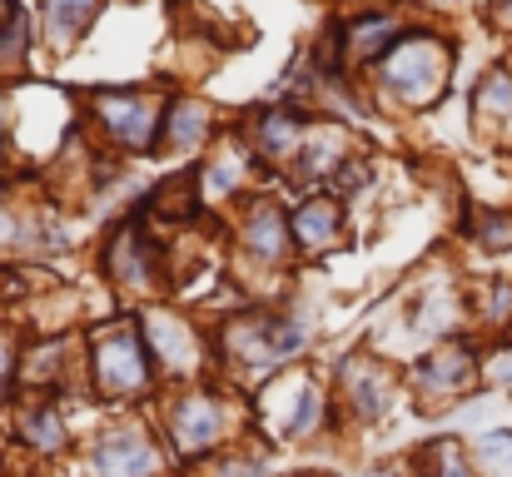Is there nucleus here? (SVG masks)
<instances>
[{"mask_svg":"<svg viewBox=\"0 0 512 477\" xmlns=\"http://www.w3.org/2000/svg\"><path fill=\"white\" fill-rule=\"evenodd\" d=\"M483 463L488 468H512V433H488L483 438Z\"/></svg>","mask_w":512,"mask_h":477,"instance_id":"aec40b11","label":"nucleus"},{"mask_svg":"<svg viewBox=\"0 0 512 477\" xmlns=\"http://www.w3.org/2000/svg\"><path fill=\"white\" fill-rule=\"evenodd\" d=\"M478 373H483V363H478V353H473L468 343H443L438 353H428V358L413 368V378H418L423 393H448V398L463 393V388H473Z\"/></svg>","mask_w":512,"mask_h":477,"instance_id":"39448f33","label":"nucleus"},{"mask_svg":"<svg viewBox=\"0 0 512 477\" xmlns=\"http://www.w3.org/2000/svg\"><path fill=\"white\" fill-rule=\"evenodd\" d=\"M90 473L95 477H155L160 473V453L140 433H110L90 453Z\"/></svg>","mask_w":512,"mask_h":477,"instance_id":"423d86ee","label":"nucleus"},{"mask_svg":"<svg viewBox=\"0 0 512 477\" xmlns=\"http://www.w3.org/2000/svg\"><path fill=\"white\" fill-rule=\"evenodd\" d=\"M503 20H512V0H508V5H503Z\"/></svg>","mask_w":512,"mask_h":477,"instance_id":"5701e85b","label":"nucleus"},{"mask_svg":"<svg viewBox=\"0 0 512 477\" xmlns=\"http://www.w3.org/2000/svg\"><path fill=\"white\" fill-rule=\"evenodd\" d=\"M95 110H100L105 130H110L125 150H145V145L160 140V120H155L150 100L135 95V90H130V95H125V90H100V95H95Z\"/></svg>","mask_w":512,"mask_h":477,"instance_id":"7ed1b4c3","label":"nucleus"},{"mask_svg":"<svg viewBox=\"0 0 512 477\" xmlns=\"http://www.w3.org/2000/svg\"><path fill=\"white\" fill-rule=\"evenodd\" d=\"M204 135H209V110L194 105V100H174L165 110V120H160V145L165 150H189Z\"/></svg>","mask_w":512,"mask_h":477,"instance_id":"1a4fd4ad","label":"nucleus"},{"mask_svg":"<svg viewBox=\"0 0 512 477\" xmlns=\"http://www.w3.org/2000/svg\"><path fill=\"white\" fill-rule=\"evenodd\" d=\"M334 234H339V209H334V204L314 199V204L299 209V219H294V239H304V244H329Z\"/></svg>","mask_w":512,"mask_h":477,"instance_id":"2eb2a0df","label":"nucleus"},{"mask_svg":"<svg viewBox=\"0 0 512 477\" xmlns=\"http://www.w3.org/2000/svg\"><path fill=\"white\" fill-rule=\"evenodd\" d=\"M473 115H478V125H488V130H508L512 125V75L508 70H493V75L478 85Z\"/></svg>","mask_w":512,"mask_h":477,"instance_id":"f8f14e48","label":"nucleus"},{"mask_svg":"<svg viewBox=\"0 0 512 477\" xmlns=\"http://www.w3.org/2000/svg\"><path fill=\"white\" fill-rule=\"evenodd\" d=\"M95 10H100V0H45V20H50L60 45H70L95 20Z\"/></svg>","mask_w":512,"mask_h":477,"instance_id":"ddd939ff","label":"nucleus"},{"mask_svg":"<svg viewBox=\"0 0 512 477\" xmlns=\"http://www.w3.org/2000/svg\"><path fill=\"white\" fill-rule=\"evenodd\" d=\"M170 438L179 453H209L219 438H224V408H219V398H209V393H189V398H179L170 413Z\"/></svg>","mask_w":512,"mask_h":477,"instance_id":"20e7f679","label":"nucleus"},{"mask_svg":"<svg viewBox=\"0 0 512 477\" xmlns=\"http://www.w3.org/2000/svg\"><path fill=\"white\" fill-rule=\"evenodd\" d=\"M105 264H110V274H115L120 284H130V289H155V284H160V249H155L140 229L115 234Z\"/></svg>","mask_w":512,"mask_h":477,"instance_id":"0eeeda50","label":"nucleus"},{"mask_svg":"<svg viewBox=\"0 0 512 477\" xmlns=\"http://www.w3.org/2000/svg\"><path fill=\"white\" fill-rule=\"evenodd\" d=\"M493 378H498V383H508V388H512V353L503 358V363H493Z\"/></svg>","mask_w":512,"mask_h":477,"instance_id":"412c9836","label":"nucleus"},{"mask_svg":"<svg viewBox=\"0 0 512 477\" xmlns=\"http://www.w3.org/2000/svg\"><path fill=\"white\" fill-rule=\"evenodd\" d=\"M483 318L498 323V328H508L512 323V284L508 279H493V284L483 289Z\"/></svg>","mask_w":512,"mask_h":477,"instance_id":"a211bd4d","label":"nucleus"},{"mask_svg":"<svg viewBox=\"0 0 512 477\" xmlns=\"http://www.w3.org/2000/svg\"><path fill=\"white\" fill-rule=\"evenodd\" d=\"M473 239H478L488 254L512 249V209H483V214L473 219Z\"/></svg>","mask_w":512,"mask_h":477,"instance_id":"f3484780","label":"nucleus"},{"mask_svg":"<svg viewBox=\"0 0 512 477\" xmlns=\"http://www.w3.org/2000/svg\"><path fill=\"white\" fill-rule=\"evenodd\" d=\"M25 50V15L15 10L10 15V25L0 30V65H15V55Z\"/></svg>","mask_w":512,"mask_h":477,"instance_id":"6ab92c4d","label":"nucleus"},{"mask_svg":"<svg viewBox=\"0 0 512 477\" xmlns=\"http://www.w3.org/2000/svg\"><path fill=\"white\" fill-rule=\"evenodd\" d=\"M418 463H423V477H473V463H468L463 443H453V438L428 443V448L418 453Z\"/></svg>","mask_w":512,"mask_h":477,"instance_id":"4468645a","label":"nucleus"},{"mask_svg":"<svg viewBox=\"0 0 512 477\" xmlns=\"http://www.w3.org/2000/svg\"><path fill=\"white\" fill-rule=\"evenodd\" d=\"M348 398H353V408L363 413V418H378L383 408H388V398H393V378L378 368V363H353L348 368Z\"/></svg>","mask_w":512,"mask_h":477,"instance_id":"9d476101","label":"nucleus"},{"mask_svg":"<svg viewBox=\"0 0 512 477\" xmlns=\"http://www.w3.org/2000/svg\"><path fill=\"white\" fill-rule=\"evenodd\" d=\"M20 438H25V443H35V448H60V443H65V428H60L55 408L30 403V408L20 413Z\"/></svg>","mask_w":512,"mask_h":477,"instance_id":"dca6fc26","label":"nucleus"},{"mask_svg":"<svg viewBox=\"0 0 512 477\" xmlns=\"http://www.w3.org/2000/svg\"><path fill=\"white\" fill-rule=\"evenodd\" d=\"M145 338H150V353H160L165 373H189L194 368V338L189 328L170 314H155L145 323Z\"/></svg>","mask_w":512,"mask_h":477,"instance_id":"6e6552de","label":"nucleus"},{"mask_svg":"<svg viewBox=\"0 0 512 477\" xmlns=\"http://www.w3.org/2000/svg\"><path fill=\"white\" fill-rule=\"evenodd\" d=\"M244 249L249 254H259V259H284V249H289V229H284V214L279 209H254L249 219H244Z\"/></svg>","mask_w":512,"mask_h":477,"instance_id":"9b49d317","label":"nucleus"},{"mask_svg":"<svg viewBox=\"0 0 512 477\" xmlns=\"http://www.w3.org/2000/svg\"><path fill=\"white\" fill-rule=\"evenodd\" d=\"M448 65H453V50L438 40V35H413V40H398L383 60V85L403 100V105H428L443 95L448 85Z\"/></svg>","mask_w":512,"mask_h":477,"instance_id":"f257e3e1","label":"nucleus"},{"mask_svg":"<svg viewBox=\"0 0 512 477\" xmlns=\"http://www.w3.org/2000/svg\"><path fill=\"white\" fill-rule=\"evenodd\" d=\"M90 378H95V393H100V398H130V393H145V383H150V348L140 343V333H130V328H110V333L95 343Z\"/></svg>","mask_w":512,"mask_h":477,"instance_id":"f03ea898","label":"nucleus"},{"mask_svg":"<svg viewBox=\"0 0 512 477\" xmlns=\"http://www.w3.org/2000/svg\"><path fill=\"white\" fill-rule=\"evenodd\" d=\"M10 363H15V358H10V343L0 338V383H5V373H10Z\"/></svg>","mask_w":512,"mask_h":477,"instance_id":"4be33fe9","label":"nucleus"}]
</instances>
